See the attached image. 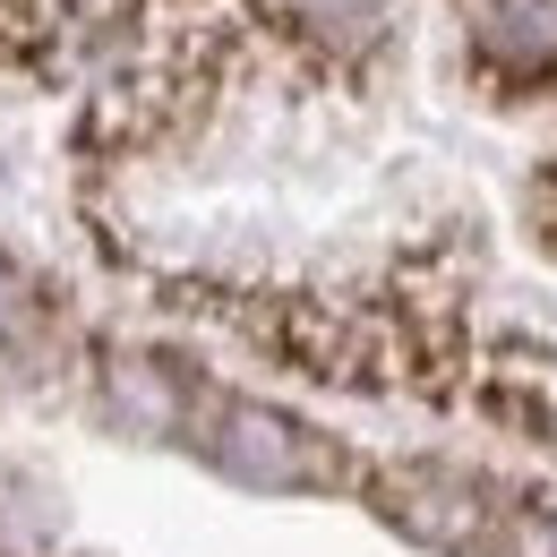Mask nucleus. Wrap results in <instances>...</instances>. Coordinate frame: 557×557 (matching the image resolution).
I'll return each instance as SVG.
<instances>
[{
	"mask_svg": "<svg viewBox=\"0 0 557 557\" xmlns=\"http://www.w3.org/2000/svg\"><path fill=\"white\" fill-rule=\"evenodd\" d=\"M198 446H207V463L223 481L240 488H267V497H300V488H344L351 463L335 437H318L309 420L275 412V404H214L207 429H198Z\"/></svg>",
	"mask_w": 557,
	"mask_h": 557,
	"instance_id": "f257e3e1",
	"label": "nucleus"
},
{
	"mask_svg": "<svg viewBox=\"0 0 557 557\" xmlns=\"http://www.w3.org/2000/svg\"><path fill=\"white\" fill-rule=\"evenodd\" d=\"M26 326H35V283H26L9 258H0V351L26 344Z\"/></svg>",
	"mask_w": 557,
	"mask_h": 557,
	"instance_id": "423d86ee",
	"label": "nucleus"
},
{
	"mask_svg": "<svg viewBox=\"0 0 557 557\" xmlns=\"http://www.w3.org/2000/svg\"><path fill=\"white\" fill-rule=\"evenodd\" d=\"M112 420H129V429H172L181 420V395L163 386L154 360H112Z\"/></svg>",
	"mask_w": 557,
	"mask_h": 557,
	"instance_id": "39448f33",
	"label": "nucleus"
},
{
	"mask_svg": "<svg viewBox=\"0 0 557 557\" xmlns=\"http://www.w3.org/2000/svg\"><path fill=\"white\" fill-rule=\"evenodd\" d=\"M283 26L318 52H369L386 35V0H275Z\"/></svg>",
	"mask_w": 557,
	"mask_h": 557,
	"instance_id": "20e7f679",
	"label": "nucleus"
},
{
	"mask_svg": "<svg viewBox=\"0 0 557 557\" xmlns=\"http://www.w3.org/2000/svg\"><path fill=\"white\" fill-rule=\"evenodd\" d=\"M472 52L497 77H557V0H472Z\"/></svg>",
	"mask_w": 557,
	"mask_h": 557,
	"instance_id": "7ed1b4c3",
	"label": "nucleus"
},
{
	"mask_svg": "<svg viewBox=\"0 0 557 557\" xmlns=\"http://www.w3.org/2000/svg\"><path fill=\"white\" fill-rule=\"evenodd\" d=\"M369 497L386 506V523H404L412 541L455 549V557H481V549H488V523H497L488 488L463 481V472H446V463H404V472H377V481H369Z\"/></svg>",
	"mask_w": 557,
	"mask_h": 557,
	"instance_id": "f03ea898",
	"label": "nucleus"
}]
</instances>
